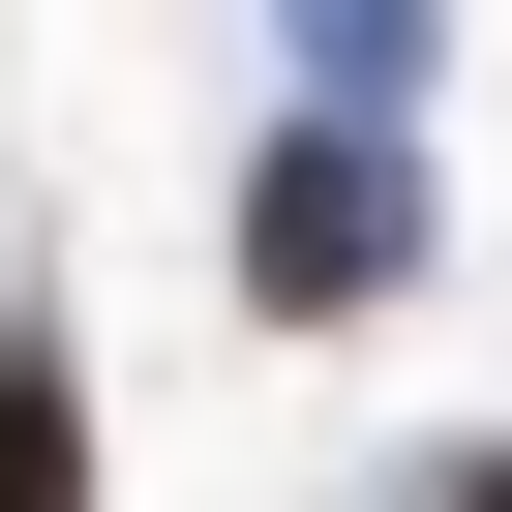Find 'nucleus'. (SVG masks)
Returning <instances> with one entry per match:
<instances>
[{"instance_id": "f257e3e1", "label": "nucleus", "mask_w": 512, "mask_h": 512, "mask_svg": "<svg viewBox=\"0 0 512 512\" xmlns=\"http://www.w3.org/2000/svg\"><path fill=\"white\" fill-rule=\"evenodd\" d=\"M241 272H272L302 332H332V302H392V272H422V181H392L362 121H332V151H272V181H241Z\"/></svg>"}, {"instance_id": "f03ea898", "label": "nucleus", "mask_w": 512, "mask_h": 512, "mask_svg": "<svg viewBox=\"0 0 512 512\" xmlns=\"http://www.w3.org/2000/svg\"><path fill=\"white\" fill-rule=\"evenodd\" d=\"M0 512H91V422H61V332H0Z\"/></svg>"}, {"instance_id": "7ed1b4c3", "label": "nucleus", "mask_w": 512, "mask_h": 512, "mask_svg": "<svg viewBox=\"0 0 512 512\" xmlns=\"http://www.w3.org/2000/svg\"><path fill=\"white\" fill-rule=\"evenodd\" d=\"M452 512H512V452H452Z\"/></svg>"}]
</instances>
